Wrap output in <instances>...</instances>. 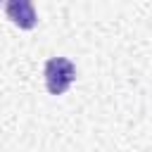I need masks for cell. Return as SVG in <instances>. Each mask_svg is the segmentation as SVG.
I'll return each instance as SVG.
<instances>
[{
    "instance_id": "6da1fadb",
    "label": "cell",
    "mask_w": 152,
    "mask_h": 152,
    "mask_svg": "<svg viewBox=\"0 0 152 152\" xmlns=\"http://www.w3.org/2000/svg\"><path fill=\"white\" fill-rule=\"evenodd\" d=\"M76 78V66L66 57H52L45 62V86L50 95H64Z\"/></svg>"
},
{
    "instance_id": "7a4b0ae2",
    "label": "cell",
    "mask_w": 152,
    "mask_h": 152,
    "mask_svg": "<svg viewBox=\"0 0 152 152\" xmlns=\"http://www.w3.org/2000/svg\"><path fill=\"white\" fill-rule=\"evenodd\" d=\"M5 12H7V17H10L19 28H33L36 21H38L36 10H33V5H31L28 0H10V2L5 5Z\"/></svg>"
}]
</instances>
